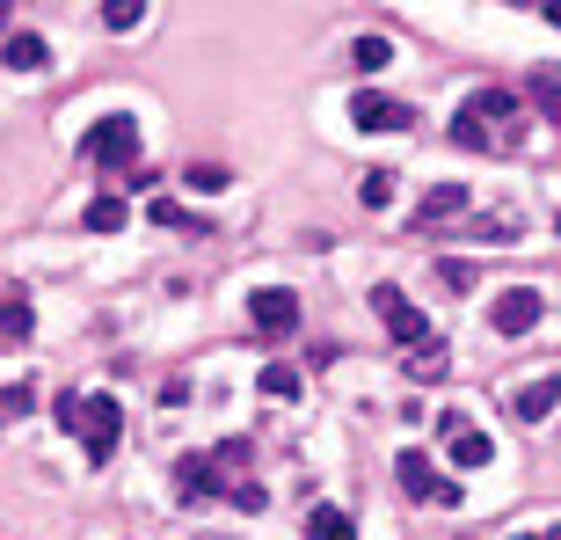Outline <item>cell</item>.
Wrapping results in <instances>:
<instances>
[{
	"label": "cell",
	"instance_id": "cell-1",
	"mask_svg": "<svg viewBox=\"0 0 561 540\" xmlns=\"http://www.w3.org/2000/svg\"><path fill=\"white\" fill-rule=\"evenodd\" d=\"M59 424H66V431H80V445H88V461H96V467L124 445L117 394H59Z\"/></svg>",
	"mask_w": 561,
	"mask_h": 540
},
{
	"label": "cell",
	"instance_id": "cell-2",
	"mask_svg": "<svg viewBox=\"0 0 561 540\" xmlns=\"http://www.w3.org/2000/svg\"><path fill=\"white\" fill-rule=\"evenodd\" d=\"M372 307H379V321H387V336L401 351H423V344H431V315H423L415 299H401L394 285H372Z\"/></svg>",
	"mask_w": 561,
	"mask_h": 540
},
{
	"label": "cell",
	"instance_id": "cell-3",
	"mask_svg": "<svg viewBox=\"0 0 561 540\" xmlns=\"http://www.w3.org/2000/svg\"><path fill=\"white\" fill-rule=\"evenodd\" d=\"M88 161H96V169H132V161H139V118H102L96 132H88Z\"/></svg>",
	"mask_w": 561,
	"mask_h": 540
},
{
	"label": "cell",
	"instance_id": "cell-4",
	"mask_svg": "<svg viewBox=\"0 0 561 540\" xmlns=\"http://www.w3.org/2000/svg\"><path fill=\"white\" fill-rule=\"evenodd\" d=\"M394 475H401V490L423 496V504H460V482H445L438 467H431V453H415V445H401Z\"/></svg>",
	"mask_w": 561,
	"mask_h": 540
},
{
	"label": "cell",
	"instance_id": "cell-5",
	"mask_svg": "<svg viewBox=\"0 0 561 540\" xmlns=\"http://www.w3.org/2000/svg\"><path fill=\"white\" fill-rule=\"evenodd\" d=\"M350 124H358V132H409L415 110L394 102V96H379V88H358V96H350Z\"/></svg>",
	"mask_w": 561,
	"mask_h": 540
},
{
	"label": "cell",
	"instance_id": "cell-6",
	"mask_svg": "<svg viewBox=\"0 0 561 540\" xmlns=\"http://www.w3.org/2000/svg\"><path fill=\"white\" fill-rule=\"evenodd\" d=\"M539 315H547V299L533 293V285H511V293H496V336H533L539 329Z\"/></svg>",
	"mask_w": 561,
	"mask_h": 540
},
{
	"label": "cell",
	"instance_id": "cell-7",
	"mask_svg": "<svg viewBox=\"0 0 561 540\" xmlns=\"http://www.w3.org/2000/svg\"><path fill=\"white\" fill-rule=\"evenodd\" d=\"M248 321H255L263 336H292V329H299V293H285V285L248 293Z\"/></svg>",
	"mask_w": 561,
	"mask_h": 540
},
{
	"label": "cell",
	"instance_id": "cell-8",
	"mask_svg": "<svg viewBox=\"0 0 561 540\" xmlns=\"http://www.w3.org/2000/svg\"><path fill=\"white\" fill-rule=\"evenodd\" d=\"M438 431H445V453H452V467H488V461H496L488 431H474L460 409H452V417H438Z\"/></svg>",
	"mask_w": 561,
	"mask_h": 540
},
{
	"label": "cell",
	"instance_id": "cell-9",
	"mask_svg": "<svg viewBox=\"0 0 561 540\" xmlns=\"http://www.w3.org/2000/svg\"><path fill=\"white\" fill-rule=\"evenodd\" d=\"M175 482H183V496H190V504H204V496H226L220 453H183V461H175Z\"/></svg>",
	"mask_w": 561,
	"mask_h": 540
},
{
	"label": "cell",
	"instance_id": "cell-10",
	"mask_svg": "<svg viewBox=\"0 0 561 540\" xmlns=\"http://www.w3.org/2000/svg\"><path fill=\"white\" fill-rule=\"evenodd\" d=\"M554 402H561V380L554 372H539V380H525V388H518V424H539V417H554Z\"/></svg>",
	"mask_w": 561,
	"mask_h": 540
},
{
	"label": "cell",
	"instance_id": "cell-11",
	"mask_svg": "<svg viewBox=\"0 0 561 540\" xmlns=\"http://www.w3.org/2000/svg\"><path fill=\"white\" fill-rule=\"evenodd\" d=\"M0 59H8L15 74H37V66H45V59H51V45H45V37H37V29H15V37L0 45Z\"/></svg>",
	"mask_w": 561,
	"mask_h": 540
},
{
	"label": "cell",
	"instance_id": "cell-12",
	"mask_svg": "<svg viewBox=\"0 0 561 540\" xmlns=\"http://www.w3.org/2000/svg\"><path fill=\"white\" fill-rule=\"evenodd\" d=\"M466 197H474V191H460V183H438V191L423 197V226H438V220H466Z\"/></svg>",
	"mask_w": 561,
	"mask_h": 540
},
{
	"label": "cell",
	"instance_id": "cell-13",
	"mask_svg": "<svg viewBox=\"0 0 561 540\" xmlns=\"http://www.w3.org/2000/svg\"><path fill=\"white\" fill-rule=\"evenodd\" d=\"M307 540H358V526H350V512H336V504H314V512H307Z\"/></svg>",
	"mask_w": 561,
	"mask_h": 540
},
{
	"label": "cell",
	"instance_id": "cell-14",
	"mask_svg": "<svg viewBox=\"0 0 561 540\" xmlns=\"http://www.w3.org/2000/svg\"><path fill=\"white\" fill-rule=\"evenodd\" d=\"M525 96L547 110V124H561V66H533V81H525Z\"/></svg>",
	"mask_w": 561,
	"mask_h": 540
},
{
	"label": "cell",
	"instance_id": "cell-15",
	"mask_svg": "<svg viewBox=\"0 0 561 540\" xmlns=\"http://www.w3.org/2000/svg\"><path fill=\"white\" fill-rule=\"evenodd\" d=\"M80 220H88V234H117V226L132 220V205H124V197H96V205H88Z\"/></svg>",
	"mask_w": 561,
	"mask_h": 540
},
{
	"label": "cell",
	"instance_id": "cell-16",
	"mask_svg": "<svg viewBox=\"0 0 561 540\" xmlns=\"http://www.w3.org/2000/svg\"><path fill=\"white\" fill-rule=\"evenodd\" d=\"M466 110H474V118H518V88H482V96H474V102H466Z\"/></svg>",
	"mask_w": 561,
	"mask_h": 540
},
{
	"label": "cell",
	"instance_id": "cell-17",
	"mask_svg": "<svg viewBox=\"0 0 561 540\" xmlns=\"http://www.w3.org/2000/svg\"><path fill=\"white\" fill-rule=\"evenodd\" d=\"M452 147H466V154H488L496 139H488V124L474 118V110H460V118H452Z\"/></svg>",
	"mask_w": 561,
	"mask_h": 540
},
{
	"label": "cell",
	"instance_id": "cell-18",
	"mask_svg": "<svg viewBox=\"0 0 561 540\" xmlns=\"http://www.w3.org/2000/svg\"><path fill=\"white\" fill-rule=\"evenodd\" d=\"M409 380H423V388H431V380H445V344H438V336H431L423 351H409Z\"/></svg>",
	"mask_w": 561,
	"mask_h": 540
},
{
	"label": "cell",
	"instance_id": "cell-19",
	"mask_svg": "<svg viewBox=\"0 0 561 540\" xmlns=\"http://www.w3.org/2000/svg\"><path fill=\"white\" fill-rule=\"evenodd\" d=\"M350 59H358V74H379V66L394 59V45H387V37H358V45H350Z\"/></svg>",
	"mask_w": 561,
	"mask_h": 540
},
{
	"label": "cell",
	"instance_id": "cell-20",
	"mask_svg": "<svg viewBox=\"0 0 561 540\" xmlns=\"http://www.w3.org/2000/svg\"><path fill=\"white\" fill-rule=\"evenodd\" d=\"M263 394L270 402H299V372L292 366H263Z\"/></svg>",
	"mask_w": 561,
	"mask_h": 540
},
{
	"label": "cell",
	"instance_id": "cell-21",
	"mask_svg": "<svg viewBox=\"0 0 561 540\" xmlns=\"http://www.w3.org/2000/svg\"><path fill=\"white\" fill-rule=\"evenodd\" d=\"M0 336H15V344L29 336V299H0Z\"/></svg>",
	"mask_w": 561,
	"mask_h": 540
},
{
	"label": "cell",
	"instance_id": "cell-22",
	"mask_svg": "<svg viewBox=\"0 0 561 540\" xmlns=\"http://www.w3.org/2000/svg\"><path fill=\"white\" fill-rule=\"evenodd\" d=\"M29 409H37V388H8L0 394V431H8L15 417H29Z\"/></svg>",
	"mask_w": 561,
	"mask_h": 540
},
{
	"label": "cell",
	"instance_id": "cell-23",
	"mask_svg": "<svg viewBox=\"0 0 561 540\" xmlns=\"http://www.w3.org/2000/svg\"><path fill=\"white\" fill-rule=\"evenodd\" d=\"M102 23H110V29H139V23H147V8H139V0H117V8H102Z\"/></svg>",
	"mask_w": 561,
	"mask_h": 540
},
{
	"label": "cell",
	"instance_id": "cell-24",
	"mask_svg": "<svg viewBox=\"0 0 561 540\" xmlns=\"http://www.w3.org/2000/svg\"><path fill=\"white\" fill-rule=\"evenodd\" d=\"M234 504H241V512H263V504H270V490L255 482V475H241V482H234Z\"/></svg>",
	"mask_w": 561,
	"mask_h": 540
},
{
	"label": "cell",
	"instance_id": "cell-25",
	"mask_svg": "<svg viewBox=\"0 0 561 540\" xmlns=\"http://www.w3.org/2000/svg\"><path fill=\"white\" fill-rule=\"evenodd\" d=\"M394 205V175H365V212H387Z\"/></svg>",
	"mask_w": 561,
	"mask_h": 540
},
{
	"label": "cell",
	"instance_id": "cell-26",
	"mask_svg": "<svg viewBox=\"0 0 561 540\" xmlns=\"http://www.w3.org/2000/svg\"><path fill=\"white\" fill-rule=\"evenodd\" d=\"M438 278L452 285V293H466V285H474V263H460V256H445V263H438Z\"/></svg>",
	"mask_w": 561,
	"mask_h": 540
},
{
	"label": "cell",
	"instance_id": "cell-27",
	"mask_svg": "<svg viewBox=\"0 0 561 540\" xmlns=\"http://www.w3.org/2000/svg\"><path fill=\"white\" fill-rule=\"evenodd\" d=\"M147 220H153V226H183V205H175V197H153Z\"/></svg>",
	"mask_w": 561,
	"mask_h": 540
},
{
	"label": "cell",
	"instance_id": "cell-28",
	"mask_svg": "<svg viewBox=\"0 0 561 540\" xmlns=\"http://www.w3.org/2000/svg\"><path fill=\"white\" fill-rule=\"evenodd\" d=\"M190 183H197V191H220V183H226V169H220V161H197V169H190Z\"/></svg>",
	"mask_w": 561,
	"mask_h": 540
},
{
	"label": "cell",
	"instance_id": "cell-29",
	"mask_svg": "<svg viewBox=\"0 0 561 540\" xmlns=\"http://www.w3.org/2000/svg\"><path fill=\"white\" fill-rule=\"evenodd\" d=\"M547 23H561V0H547Z\"/></svg>",
	"mask_w": 561,
	"mask_h": 540
},
{
	"label": "cell",
	"instance_id": "cell-30",
	"mask_svg": "<svg viewBox=\"0 0 561 540\" xmlns=\"http://www.w3.org/2000/svg\"><path fill=\"white\" fill-rule=\"evenodd\" d=\"M539 540H561V526H554V533H539Z\"/></svg>",
	"mask_w": 561,
	"mask_h": 540
},
{
	"label": "cell",
	"instance_id": "cell-31",
	"mask_svg": "<svg viewBox=\"0 0 561 540\" xmlns=\"http://www.w3.org/2000/svg\"><path fill=\"white\" fill-rule=\"evenodd\" d=\"M0 23H8V8H0Z\"/></svg>",
	"mask_w": 561,
	"mask_h": 540
},
{
	"label": "cell",
	"instance_id": "cell-32",
	"mask_svg": "<svg viewBox=\"0 0 561 540\" xmlns=\"http://www.w3.org/2000/svg\"><path fill=\"white\" fill-rule=\"evenodd\" d=\"M554 226H561V212H554Z\"/></svg>",
	"mask_w": 561,
	"mask_h": 540
}]
</instances>
